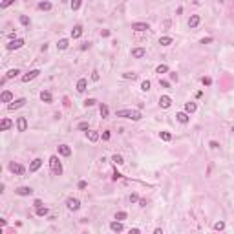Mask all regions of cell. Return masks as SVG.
<instances>
[{"mask_svg": "<svg viewBox=\"0 0 234 234\" xmlns=\"http://www.w3.org/2000/svg\"><path fill=\"white\" fill-rule=\"evenodd\" d=\"M11 4H15V0H4V2L0 4V7H2V9H6V7H9V6H11Z\"/></svg>", "mask_w": 234, "mask_h": 234, "instance_id": "40", "label": "cell"}, {"mask_svg": "<svg viewBox=\"0 0 234 234\" xmlns=\"http://www.w3.org/2000/svg\"><path fill=\"white\" fill-rule=\"evenodd\" d=\"M141 231H139V229H130V234H139Z\"/></svg>", "mask_w": 234, "mask_h": 234, "instance_id": "57", "label": "cell"}, {"mask_svg": "<svg viewBox=\"0 0 234 234\" xmlns=\"http://www.w3.org/2000/svg\"><path fill=\"white\" fill-rule=\"evenodd\" d=\"M139 207H146V200H139Z\"/></svg>", "mask_w": 234, "mask_h": 234, "instance_id": "56", "label": "cell"}, {"mask_svg": "<svg viewBox=\"0 0 234 234\" xmlns=\"http://www.w3.org/2000/svg\"><path fill=\"white\" fill-rule=\"evenodd\" d=\"M99 137H101V136H99L97 130H88V141H90V143H97Z\"/></svg>", "mask_w": 234, "mask_h": 234, "instance_id": "19", "label": "cell"}, {"mask_svg": "<svg viewBox=\"0 0 234 234\" xmlns=\"http://www.w3.org/2000/svg\"><path fill=\"white\" fill-rule=\"evenodd\" d=\"M112 161L115 163V165H123L124 159H123V156H119V154H113V156H112Z\"/></svg>", "mask_w": 234, "mask_h": 234, "instance_id": "33", "label": "cell"}, {"mask_svg": "<svg viewBox=\"0 0 234 234\" xmlns=\"http://www.w3.org/2000/svg\"><path fill=\"white\" fill-rule=\"evenodd\" d=\"M66 208L68 210H79L81 208V201L77 198H68L66 200Z\"/></svg>", "mask_w": 234, "mask_h": 234, "instance_id": "6", "label": "cell"}, {"mask_svg": "<svg viewBox=\"0 0 234 234\" xmlns=\"http://www.w3.org/2000/svg\"><path fill=\"white\" fill-rule=\"evenodd\" d=\"M200 22H201V17H200V15H192V17L188 18V28H190V29L198 28V26H200Z\"/></svg>", "mask_w": 234, "mask_h": 234, "instance_id": "11", "label": "cell"}, {"mask_svg": "<svg viewBox=\"0 0 234 234\" xmlns=\"http://www.w3.org/2000/svg\"><path fill=\"white\" fill-rule=\"evenodd\" d=\"M68 46H69V40H68V38H61V40L57 42V48H59V49H68Z\"/></svg>", "mask_w": 234, "mask_h": 234, "instance_id": "27", "label": "cell"}, {"mask_svg": "<svg viewBox=\"0 0 234 234\" xmlns=\"http://www.w3.org/2000/svg\"><path fill=\"white\" fill-rule=\"evenodd\" d=\"M168 71V66L167 64H159V66L156 68V73H159V75H161V73H167Z\"/></svg>", "mask_w": 234, "mask_h": 234, "instance_id": "34", "label": "cell"}, {"mask_svg": "<svg viewBox=\"0 0 234 234\" xmlns=\"http://www.w3.org/2000/svg\"><path fill=\"white\" fill-rule=\"evenodd\" d=\"M132 29L134 31H146V29H150V26L146 22H136V24H132Z\"/></svg>", "mask_w": 234, "mask_h": 234, "instance_id": "16", "label": "cell"}, {"mask_svg": "<svg viewBox=\"0 0 234 234\" xmlns=\"http://www.w3.org/2000/svg\"><path fill=\"white\" fill-rule=\"evenodd\" d=\"M128 218V214L124 212V210H121V212H115V220H119V221H124Z\"/></svg>", "mask_w": 234, "mask_h": 234, "instance_id": "35", "label": "cell"}, {"mask_svg": "<svg viewBox=\"0 0 234 234\" xmlns=\"http://www.w3.org/2000/svg\"><path fill=\"white\" fill-rule=\"evenodd\" d=\"M208 146H210L212 150H216V148H220V143H218V141H210V143H208Z\"/></svg>", "mask_w": 234, "mask_h": 234, "instance_id": "44", "label": "cell"}, {"mask_svg": "<svg viewBox=\"0 0 234 234\" xmlns=\"http://www.w3.org/2000/svg\"><path fill=\"white\" fill-rule=\"evenodd\" d=\"M38 75H40V71H38V69H31L29 73L22 75V82H29V81H33V79H37Z\"/></svg>", "mask_w": 234, "mask_h": 234, "instance_id": "7", "label": "cell"}, {"mask_svg": "<svg viewBox=\"0 0 234 234\" xmlns=\"http://www.w3.org/2000/svg\"><path fill=\"white\" fill-rule=\"evenodd\" d=\"M15 194H18V196H31L33 188L31 187H18L17 190H15Z\"/></svg>", "mask_w": 234, "mask_h": 234, "instance_id": "12", "label": "cell"}, {"mask_svg": "<svg viewBox=\"0 0 234 234\" xmlns=\"http://www.w3.org/2000/svg\"><path fill=\"white\" fill-rule=\"evenodd\" d=\"M121 177H123V174L117 172V168H115V170H113V181H117V179H121Z\"/></svg>", "mask_w": 234, "mask_h": 234, "instance_id": "45", "label": "cell"}, {"mask_svg": "<svg viewBox=\"0 0 234 234\" xmlns=\"http://www.w3.org/2000/svg\"><path fill=\"white\" fill-rule=\"evenodd\" d=\"M99 112H101V117H103V119H106V117H108V113H110L108 106H106V104H103V103H101V106H99Z\"/></svg>", "mask_w": 234, "mask_h": 234, "instance_id": "26", "label": "cell"}, {"mask_svg": "<svg viewBox=\"0 0 234 234\" xmlns=\"http://www.w3.org/2000/svg\"><path fill=\"white\" fill-rule=\"evenodd\" d=\"M232 132H234V126H232Z\"/></svg>", "mask_w": 234, "mask_h": 234, "instance_id": "58", "label": "cell"}, {"mask_svg": "<svg viewBox=\"0 0 234 234\" xmlns=\"http://www.w3.org/2000/svg\"><path fill=\"white\" fill-rule=\"evenodd\" d=\"M159 86H161V88H168V86H170V82H168V81H161V79H159Z\"/></svg>", "mask_w": 234, "mask_h": 234, "instance_id": "46", "label": "cell"}, {"mask_svg": "<svg viewBox=\"0 0 234 234\" xmlns=\"http://www.w3.org/2000/svg\"><path fill=\"white\" fill-rule=\"evenodd\" d=\"M11 126H13V121H11V119H2V123H0V130H2V132L9 130Z\"/></svg>", "mask_w": 234, "mask_h": 234, "instance_id": "21", "label": "cell"}, {"mask_svg": "<svg viewBox=\"0 0 234 234\" xmlns=\"http://www.w3.org/2000/svg\"><path fill=\"white\" fill-rule=\"evenodd\" d=\"M176 119L181 124H187L188 121H190V113H187V112H179V113H176Z\"/></svg>", "mask_w": 234, "mask_h": 234, "instance_id": "13", "label": "cell"}, {"mask_svg": "<svg viewBox=\"0 0 234 234\" xmlns=\"http://www.w3.org/2000/svg\"><path fill=\"white\" fill-rule=\"evenodd\" d=\"M95 104H97L95 99H86V101H84V106H95Z\"/></svg>", "mask_w": 234, "mask_h": 234, "instance_id": "41", "label": "cell"}, {"mask_svg": "<svg viewBox=\"0 0 234 234\" xmlns=\"http://www.w3.org/2000/svg\"><path fill=\"white\" fill-rule=\"evenodd\" d=\"M0 99H2V103H11V101H15V99H13V93L9 92V90H4L2 95H0Z\"/></svg>", "mask_w": 234, "mask_h": 234, "instance_id": "17", "label": "cell"}, {"mask_svg": "<svg viewBox=\"0 0 234 234\" xmlns=\"http://www.w3.org/2000/svg\"><path fill=\"white\" fill-rule=\"evenodd\" d=\"M159 104H161V108H170V104H172V99H170V95H161L159 97Z\"/></svg>", "mask_w": 234, "mask_h": 234, "instance_id": "14", "label": "cell"}, {"mask_svg": "<svg viewBox=\"0 0 234 234\" xmlns=\"http://www.w3.org/2000/svg\"><path fill=\"white\" fill-rule=\"evenodd\" d=\"M170 79H172V81H177V73L172 71V73H170Z\"/></svg>", "mask_w": 234, "mask_h": 234, "instance_id": "55", "label": "cell"}, {"mask_svg": "<svg viewBox=\"0 0 234 234\" xmlns=\"http://www.w3.org/2000/svg\"><path fill=\"white\" fill-rule=\"evenodd\" d=\"M123 79H137V73H134V71H126V73H123Z\"/></svg>", "mask_w": 234, "mask_h": 234, "instance_id": "37", "label": "cell"}, {"mask_svg": "<svg viewBox=\"0 0 234 234\" xmlns=\"http://www.w3.org/2000/svg\"><path fill=\"white\" fill-rule=\"evenodd\" d=\"M86 86H88V81H86V79H79V81H77V92H79V93H84V92H86Z\"/></svg>", "mask_w": 234, "mask_h": 234, "instance_id": "18", "label": "cell"}, {"mask_svg": "<svg viewBox=\"0 0 234 234\" xmlns=\"http://www.w3.org/2000/svg\"><path fill=\"white\" fill-rule=\"evenodd\" d=\"M42 167V159L40 157H37V159H33L31 161V165H29V174H35L38 170V168Z\"/></svg>", "mask_w": 234, "mask_h": 234, "instance_id": "9", "label": "cell"}, {"mask_svg": "<svg viewBox=\"0 0 234 234\" xmlns=\"http://www.w3.org/2000/svg\"><path fill=\"white\" fill-rule=\"evenodd\" d=\"M103 139H104V141H108V139H110V132H108V130L103 132Z\"/></svg>", "mask_w": 234, "mask_h": 234, "instance_id": "49", "label": "cell"}, {"mask_svg": "<svg viewBox=\"0 0 234 234\" xmlns=\"http://www.w3.org/2000/svg\"><path fill=\"white\" fill-rule=\"evenodd\" d=\"M99 79H101V75H99V71H95V69H93V71H92V81H99Z\"/></svg>", "mask_w": 234, "mask_h": 234, "instance_id": "43", "label": "cell"}, {"mask_svg": "<svg viewBox=\"0 0 234 234\" xmlns=\"http://www.w3.org/2000/svg\"><path fill=\"white\" fill-rule=\"evenodd\" d=\"M79 130H90V128H88V123H79Z\"/></svg>", "mask_w": 234, "mask_h": 234, "instance_id": "47", "label": "cell"}, {"mask_svg": "<svg viewBox=\"0 0 234 234\" xmlns=\"http://www.w3.org/2000/svg\"><path fill=\"white\" fill-rule=\"evenodd\" d=\"M196 110H198L196 103H192V101H190V103H187V104H185V112H187V113H194Z\"/></svg>", "mask_w": 234, "mask_h": 234, "instance_id": "24", "label": "cell"}, {"mask_svg": "<svg viewBox=\"0 0 234 234\" xmlns=\"http://www.w3.org/2000/svg\"><path fill=\"white\" fill-rule=\"evenodd\" d=\"M57 152L61 154V156H64V157H69V156H71V148H69L68 145H59V146H57Z\"/></svg>", "mask_w": 234, "mask_h": 234, "instance_id": "10", "label": "cell"}, {"mask_svg": "<svg viewBox=\"0 0 234 234\" xmlns=\"http://www.w3.org/2000/svg\"><path fill=\"white\" fill-rule=\"evenodd\" d=\"M90 46H92V42H84L81 46V49H90Z\"/></svg>", "mask_w": 234, "mask_h": 234, "instance_id": "52", "label": "cell"}, {"mask_svg": "<svg viewBox=\"0 0 234 234\" xmlns=\"http://www.w3.org/2000/svg\"><path fill=\"white\" fill-rule=\"evenodd\" d=\"M9 170H11L13 174H17V176H24V174H26V168H24L20 163H9Z\"/></svg>", "mask_w": 234, "mask_h": 234, "instance_id": "5", "label": "cell"}, {"mask_svg": "<svg viewBox=\"0 0 234 234\" xmlns=\"http://www.w3.org/2000/svg\"><path fill=\"white\" fill-rule=\"evenodd\" d=\"M49 168H51L53 176H61L62 174V163L59 161V156H51L49 157Z\"/></svg>", "mask_w": 234, "mask_h": 234, "instance_id": "2", "label": "cell"}, {"mask_svg": "<svg viewBox=\"0 0 234 234\" xmlns=\"http://www.w3.org/2000/svg\"><path fill=\"white\" fill-rule=\"evenodd\" d=\"M82 35V26H75L71 29V38H79Z\"/></svg>", "mask_w": 234, "mask_h": 234, "instance_id": "25", "label": "cell"}, {"mask_svg": "<svg viewBox=\"0 0 234 234\" xmlns=\"http://www.w3.org/2000/svg\"><path fill=\"white\" fill-rule=\"evenodd\" d=\"M81 2L82 0H71V4H69V6H71V11H77V9L81 7Z\"/></svg>", "mask_w": 234, "mask_h": 234, "instance_id": "36", "label": "cell"}, {"mask_svg": "<svg viewBox=\"0 0 234 234\" xmlns=\"http://www.w3.org/2000/svg\"><path fill=\"white\" fill-rule=\"evenodd\" d=\"M35 214H37V216L38 218H42V216H48V207H37V212H35Z\"/></svg>", "mask_w": 234, "mask_h": 234, "instance_id": "28", "label": "cell"}, {"mask_svg": "<svg viewBox=\"0 0 234 234\" xmlns=\"http://www.w3.org/2000/svg\"><path fill=\"white\" fill-rule=\"evenodd\" d=\"M18 73H20V69L13 68V69H9V71L6 73V77H7V79H15V77H18Z\"/></svg>", "mask_w": 234, "mask_h": 234, "instance_id": "30", "label": "cell"}, {"mask_svg": "<svg viewBox=\"0 0 234 234\" xmlns=\"http://www.w3.org/2000/svg\"><path fill=\"white\" fill-rule=\"evenodd\" d=\"M207 42H212V38H210V37H207V38H201V44H207Z\"/></svg>", "mask_w": 234, "mask_h": 234, "instance_id": "54", "label": "cell"}, {"mask_svg": "<svg viewBox=\"0 0 234 234\" xmlns=\"http://www.w3.org/2000/svg\"><path fill=\"white\" fill-rule=\"evenodd\" d=\"M53 6L51 2H48V0H42V2H38V9H42V11H49Z\"/></svg>", "mask_w": 234, "mask_h": 234, "instance_id": "23", "label": "cell"}, {"mask_svg": "<svg viewBox=\"0 0 234 234\" xmlns=\"http://www.w3.org/2000/svg\"><path fill=\"white\" fill-rule=\"evenodd\" d=\"M33 207H35V208H37V207H42V201H40V200H35V201H33Z\"/></svg>", "mask_w": 234, "mask_h": 234, "instance_id": "51", "label": "cell"}, {"mask_svg": "<svg viewBox=\"0 0 234 234\" xmlns=\"http://www.w3.org/2000/svg\"><path fill=\"white\" fill-rule=\"evenodd\" d=\"M40 99H42V103L49 104V103L53 101V95H51V93H49V92H44V90H42V92H40Z\"/></svg>", "mask_w": 234, "mask_h": 234, "instance_id": "22", "label": "cell"}, {"mask_svg": "<svg viewBox=\"0 0 234 234\" xmlns=\"http://www.w3.org/2000/svg\"><path fill=\"white\" fill-rule=\"evenodd\" d=\"M26 103H28V99L26 97H20V99H17V101H11L7 104V110H18V108H22V106H26Z\"/></svg>", "mask_w": 234, "mask_h": 234, "instance_id": "3", "label": "cell"}, {"mask_svg": "<svg viewBox=\"0 0 234 234\" xmlns=\"http://www.w3.org/2000/svg\"><path fill=\"white\" fill-rule=\"evenodd\" d=\"M18 20H20V24H22V26H26V28L31 26V20H29V17H26V15H20Z\"/></svg>", "mask_w": 234, "mask_h": 234, "instance_id": "32", "label": "cell"}, {"mask_svg": "<svg viewBox=\"0 0 234 234\" xmlns=\"http://www.w3.org/2000/svg\"><path fill=\"white\" fill-rule=\"evenodd\" d=\"M86 187H88V183H86V181H79V188H81V190H84Z\"/></svg>", "mask_w": 234, "mask_h": 234, "instance_id": "50", "label": "cell"}, {"mask_svg": "<svg viewBox=\"0 0 234 234\" xmlns=\"http://www.w3.org/2000/svg\"><path fill=\"white\" fill-rule=\"evenodd\" d=\"M101 37H110V31H108V29H103V31H101Z\"/></svg>", "mask_w": 234, "mask_h": 234, "instance_id": "53", "label": "cell"}, {"mask_svg": "<svg viewBox=\"0 0 234 234\" xmlns=\"http://www.w3.org/2000/svg\"><path fill=\"white\" fill-rule=\"evenodd\" d=\"M130 201H132V203H136V201H139V196H137L136 192H134L132 196H130Z\"/></svg>", "mask_w": 234, "mask_h": 234, "instance_id": "48", "label": "cell"}, {"mask_svg": "<svg viewBox=\"0 0 234 234\" xmlns=\"http://www.w3.org/2000/svg\"><path fill=\"white\" fill-rule=\"evenodd\" d=\"M117 117H124V119H132V121H139L143 115L139 110H132V108H123V110H117L115 112Z\"/></svg>", "mask_w": 234, "mask_h": 234, "instance_id": "1", "label": "cell"}, {"mask_svg": "<svg viewBox=\"0 0 234 234\" xmlns=\"http://www.w3.org/2000/svg\"><path fill=\"white\" fill-rule=\"evenodd\" d=\"M225 229V221H216L214 223V231H223Z\"/></svg>", "mask_w": 234, "mask_h": 234, "instance_id": "38", "label": "cell"}, {"mask_svg": "<svg viewBox=\"0 0 234 234\" xmlns=\"http://www.w3.org/2000/svg\"><path fill=\"white\" fill-rule=\"evenodd\" d=\"M17 130L18 132H26L28 130V119L26 117H18L17 119Z\"/></svg>", "mask_w": 234, "mask_h": 234, "instance_id": "8", "label": "cell"}, {"mask_svg": "<svg viewBox=\"0 0 234 234\" xmlns=\"http://www.w3.org/2000/svg\"><path fill=\"white\" fill-rule=\"evenodd\" d=\"M174 40H172V37H161L159 38V44H161V46H170Z\"/></svg>", "mask_w": 234, "mask_h": 234, "instance_id": "29", "label": "cell"}, {"mask_svg": "<svg viewBox=\"0 0 234 234\" xmlns=\"http://www.w3.org/2000/svg\"><path fill=\"white\" fill-rule=\"evenodd\" d=\"M159 137H161L163 139V141H170V139H172V134L170 132H167V130H163V132H159Z\"/></svg>", "mask_w": 234, "mask_h": 234, "instance_id": "31", "label": "cell"}, {"mask_svg": "<svg viewBox=\"0 0 234 234\" xmlns=\"http://www.w3.org/2000/svg\"><path fill=\"white\" fill-rule=\"evenodd\" d=\"M22 46H24V38H13V40H9L6 44V49L13 51V49H20Z\"/></svg>", "mask_w": 234, "mask_h": 234, "instance_id": "4", "label": "cell"}, {"mask_svg": "<svg viewBox=\"0 0 234 234\" xmlns=\"http://www.w3.org/2000/svg\"><path fill=\"white\" fill-rule=\"evenodd\" d=\"M201 82H203V86H210V84H212V79H210V77H203Z\"/></svg>", "mask_w": 234, "mask_h": 234, "instance_id": "42", "label": "cell"}, {"mask_svg": "<svg viewBox=\"0 0 234 234\" xmlns=\"http://www.w3.org/2000/svg\"><path fill=\"white\" fill-rule=\"evenodd\" d=\"M145 55H146V49L145 48H134L132 49V57L134 59H143Z\"/></svg>", "mask_w": 234, "mask_h": 234, "instance_id": "15", "label": "cell"}, {"mask_svg": "<svg viewBox=\"0 0 234 234\" xmlns=\"http://www.w3.org/2000/svg\"><path fill=\"white\" fill-rule=\"evenodd\" d=\"M141 90L143 92H148V90H150V81H143L141 82Z\"/></svg>", "mask_w": 234, "mask_h": 234, "instance_id": "39", "label": "cell"}, {"mask_svg": "<svg viewBox=\"0 0 234 234\" xmlns=\"http://www.w3.org/2000/svg\"><path fill=\"white\" fill-rule=\"evenodd\" d=\"M110 229H112L113 232H123V229H124L123 227V221H119V220L117 221H112L110 223Z\"/></svg>", "mask_w": 234, "mask_h": 234, "instance_id": "20", "label": "cell"}]
</instances>
